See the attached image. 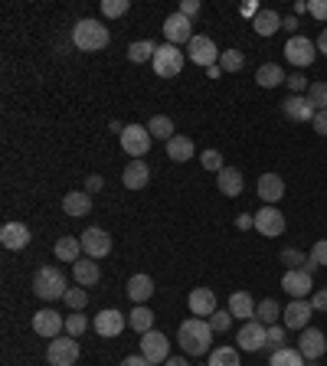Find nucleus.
Masks as SVG:
<instances>
[{
    "instance_id": "obj_1",
    "label": "nucleus",
    "mask_w": 327,
    "mask_h": 366,
    "mask_svg": "<svg viewBox=\"0 0 327 366\" xmlns=\"http://www.w3.org/2000/svg\"><path fill=\"white\" fill-rule=\"evenodd\" d=\"M177 344L187 357H203L213 350V327L203 318H187L177 330Z\"/></svg>"
},
{
    "instance_id": "obj_2",
    "label": "nucleus",
    "mask_w": 327,
    "mask_h": 366,
    "mask_svg": "<svg viewBox=\"0 0 327 366\" xmlns=\"http://www.w3.org/2000/svg\"><path fill=\"white\" fill-rule=\"evenodd\" d=\"M108 39H112V33L98 20H79L72 27V46L82 49V53H98V49L108 46Z\"/></svg>"
},
{
    "instance_id": "obj_3",
    "label": "nucleus",
    "mask_w": 327,
    "mask_h": 366,
    "mask_svg": "<svg viewBox=\"0 0 327 366\" xmlns=\"http://www.w3.org/2000/svg\"><path fill=\"white\" fill-rule=\"evenodd\" d=\"M65 292H69V282H65V275L59 272V268H39L37 275H33V294L43 301H56V298H65Z\"/></svg>"
},
{
    "instance_id": "obj_4",
    "label": "nucleus",
    "mask_w": 327,
    "mask_h": 366,
    "mask_svg": "<svg viewBox=\"0 0 327 366\" xmlns=\"http://www.w3.org/2000/svg\"><path fill=\"white\" fill-rule=\"evenodd\" d=\"M184 63H187V53H180V46L164 43V46H158V56H154L150 66H154V72H158L160 79H177Z\"/></svg>"
},
{
    "instance_id": "obj_5",
    "label": "nucleus",
    "mask_w": 327,
    "mask_h": 366,
    "mask_svg": "<svg viewBox=\"0 0 327 366\" xmlns=\"http://www.w3.org/2000/svg\"><path fill=\"white\" fill-rule=\"evenodd\" d=\"M122 148H124V154H128L131 160H141L144 154L150 150V131H148V124H128L122 134Z\"/></svg>"
},
{
    "instance_id": "obj_6",
    "label": "nucleus",
    "mask_w": 327,
    "mask_h": 366,
    "mask_svg": "<svg viewBox=\"0 0 327 366\" xmlns=\"http://www.w3.org/2000/svg\"><path fill=\"white\" fill-rule=\"evenodd\" d=\"M187 59L196 63L200 69H213L219 66V49H216V43L210 37H193L187 43Z\"/></svg>"
},
{
    "instance_id": "obj_7",
    "label": "nucleus",
    "mask_w": 327,
    "mask_h": 366,
    "mask_svg": "<svg viewBox=\"0 0 327 366\" xmlns=\"http://www.w3.org/2000/svg\"><path fill=\"white\" fill-rule=\"evenodd\" d=\"M46 360H49V366H75V360H79V340L75 337L49 340Z\"/></svg>"
},
{
    "instance_id": "obj_8",
    "label": "nucleus",
    "mask_w": 327,
    "mask_h": 366,
    "mask_svg": "<svg viewBox=\"0 0 327 366\" xmlns=\"http://www.w3.org/2000/svg\"><path fill=\"white\" fill-rule=\"evenodd\" d=\"M164 37H167L170 46H187L190 39L196 37L193 33V23H190V17H184V13H170L167 20H164Z\"/></svg>"
},
{
    "instance_id": "obj_9",
    "label": "nucleus",
    "mask_w": 327,
    "mask_h": 366,
    "mask_svg": "<svg viewBox=\"0 0 327 366\" xmlns=\"http://www.w3.org/2000/svg\"><path fill=\"white\" fill-rule=\"evenodd\" d=\"M285 59H288L291 66L304 69L318 59V46H314L308 37H291L288 43H285Z\"/></svg>"
},
{
    "instance_id": "obj_10",
    "label": "nucleus",
    "mask_w": 327,
    "mask_h": 366,
    "mask_svg": "<svg viewBox=\"0 0 327 366\" xmlns=\"http://www.w3.org/2000/svg\"><path fill=\"white\" fill-rule=\"evenodd\" d=\"M236 340H239V350L259 353V350H265V344H269V327L259 324V320H245L243 327H239V334H236Z\"/></svg>"
},
{
    "instance_id": "obj_11",
    "label": "nucleus",
    "mask_w": 327,
    "mask_h": 366,
    "mask_svg": "<svg viewBox=\"0 0 327 366\" xmlns=\"http://www.w3.org/2000/svg\"><path fill=\"white\" fill-rule=\"evenodd\" d=\"M82 252H85V259H105V255L112 252V235L105 233V229H98V226H92V229H85L82 235Z\"/></svg>"
},
{
    "instance_id": "obj_12",
    "label": "nucleus",
    "mask_w": 327,
    "mask_h": 366,
    "mask_svg": "<svg viewBox=\"0 0 327 366\" xmlns=\"http://www.w3.org/2000/svg\"><path fill=\"white\" fill-rule=\"evenodd\" d=\"M141 353H144L150 363H167V360H170L167 334H160V330H148V334H141Z\"/></svg>"
},
{
    "instance_id": "obj_13",
    "label": "nucleus",
    "mask_w": 327,
    "mask_h": 366,
    "mask_svg": "<svg viewBox=\"0 0 327 366\" xmlns=\"http://www.w3.org/2000/svg\"><path fill=\"white\" fill-rule=\"evenodd\" d=\"M281 288L291 294V301H308L314 282H311V275L304 268H288V272L281 275Z\"/></svg>"
},
{
    "instance_id": "obj_14",
    "label": "nucleus",
    "mask_w": 327,
    "mask_h": 366,
    "mask_svg": "<svg viewBox=\"0 0 327 366\" xmlns=\"http://www.w3.org/2000/svg\"><path fill=\"white\" fill-rule=\"evenodd\" d=\"M281 115L288 118V122H314V115H318V108L311 105L308 95H288L285 102H281Z\"/></svg>"
},
{
    "instance_id": "obj_15",
    "label": "nucleus",
    "mask_w": 327,
    "mask_h": 366,
    "mask_svg": "<svg viewBox=\"0 0 327 366\" xmlns=\"http://www.w3.org/2000/svg\"><path fill=\"white\" fill-rule=\"evenodd\" d=\"M298 353L304 360H311V363L321 360L327 353V337L321 334L318 327H304V330H301V337H298Z\"/></svg>"
},
{
    "instance_id": "obj_16",
    "label": "nucleus",
    "mask_w": 327,
    "mask_h": 366,
    "mask_svg": "<svg viewBox=\"0 0 327 366\" xmlns=\"http://www.w3.org/2000/svg\"><path fill=\"white\" fill-rule=\"evenodd\" d=\"M285 216H281V209L275 207H262L255 209V229H259V235H269V239H275V235H285Z\"/></svg>"
},
{
    "instance_id": "obj_17",
    "label": "nucleus",
    "mask_w": 327,
    "mask_h": 366,
    "mask_svg": "<svg viewBox=\"0 0 327 366\" xmlns=\"http://www.w3.org/2000/svg\"><path fill=\"white\" fill-rule=\"evenodd\" d=\"M187 304H190V314L193 318H203V320H210L216 314V294H213V288H193L190 292V298H187Z\"/></svg>"
},
{
    "instance_id": "obj_18",
    "label": "nucleus",
    "mask_w": 327,
    "mask_h": 366,
    "mask_svg": "<svg viewBox=\"0 0 327 366\" xmlns=\"http://www.w3.org/2000/svg\"><path fill=\"white\" fill-rule=\"evenodd\" d=\"M92 327H95V334L98 337H118V334H124V314L122 311H115V308H108V311H102L98 318L92 320Z\"/></svg>"
},
{
    "instance_id": "obj_19",
    "label": "nucleus",
    "mask_w": 327,
    "mask_h": 366,
    "mask_svg": "<svg viewBox=\"0 0 327 366\" xmlns=\"http://www.w3.org/2000/svg\"><path fill=\"white\" fill-rule=\"evenodd\" d=\"M33 330H37L39 337H46V340H56L59 337V330H65V318H59L56 311H37L33 314Z\"/></svg>"
},
{
    "instance_id": "obj_20",
    "label": "nucleus",
    "mask_w": 327,
    "mask_h": 366,
    "mask_svg": "<svg viewBox=\"0 0 327 366\" xmlns=\"http://www.w3.org/2000/svg\"><path fill=\"white\" fill-rule=\"evenodd\" d=\"M255 193H259V200L265 207H275V203L285 197V180H281L278 174H262L259 183H255Z\"/></svg>"
},
{
    "instance_id": "obj_21",
    "label": "nucleus",
    "mask_w": 327,
    "mask_h": 366,
    "mask_svg": "<svg viewBox=\"0 0 327 366\" xmlns=\"http://www.w3.org/2000/svg\"><path fill=\"white\" fill-rule=\"evenodd\" d=\"M311 314H314V308H311V301H291L288 308L281 311V318H285V327L288 330H304L308 327Z\"/></svg>"
},
{
    "instance_id": "obj_22",
    "label": "nucleus",
    "mask_w": 327,
    "mask_h": 366,
    "mask_svg": "<svg viewBox=\"0 0 327 366\" xmlns=\"http://www.w3.org/2000/svg\"><path fill=\"white\" fill-rule=\"evenodd\" d=\"M30 229L23 223H7L4 229H0V242H4V249H10V252H20V249H27L30 245Z\"/></svg>"
},
{
    "instance_id": "obj_23",
    "label": "nucleus",
    "mask_w": 327,
    "mask_h": 366,
    "mask_svg": "<svg viewBox=\"0 0 327 366\" xmlns=\"http://www.w3.org/2000/svg\"><path fill=\"white\" fill-rule=\"evenodd\" d=\"M122 183L128 190H144L150 183V170L144 160H131V164H124L122 170Z\"/></svg>"
},
{
    "instance_id": "obj_24",
    "label": "nucleus",
    "mask_w": 327,
    "mask_h": 366,
    "mask_svg": "<svg viewBox=\"0 0 327 366\" xmlns=\"http://www.w3.org/2000/svg\"><path fill=\"white\" fill-rule=\"evenodd\" d=\"M72 278L79 288H92V285H98V278H102V268H98L95 259H79V262L72 265Z\"/></svg>"
},
{
    "instance_id": "obj_25",
    "label": "nucleus",
    "mask_w": 327,
    "mask_h": 366,
    "mask_svg": "<svg viewBox=\"0 0 327 366\" xmlns=\"http://www.w3.org/2000/svg\"><path fill=\"white\" fill-rule=\"evenodd\" d=\"M255 304L252 301V294L249 292H236V294H229V314L233 318H239V320H255Z\"/></svg>"
},
{
    "instance_id": "obj_26",
    "label": "nucleus",
    "mask_w": 327,
    "mask_h": 366,
    "mask_svg": "<svg viewBox=\"0 0 327 366\" xmlns=\"http://www.w3.org/2000/svg\"><path fill=\"white\" fill-rule=\"evenodd\" d=\"M216 187H219L223 197H239L243 193V174L236 167H223L216 174Z\"/></svg>"
},
{
    "instance_id": "obj_27",
    "label": "nucleus",
    "mask_w": 327,
    "mask_h": 366,
    "mask_svg": "<svg viewBox=\"0 0 327 366\" xmlns=\"http://www.w3.org/2000/svg\"><path fill=\"white\" fill-rule=\"evenodd\" d=\"M56 259L59 262H69L75 265L79 259H82V239H75V235H63V239H56Z\"/></svg>"
},
{
    "instance_id": "obj_28",
    "label": "nucleus",
    "mask_w": 327,
    "mask_h": 366,
    "mask_svg": "<svg viewBox=\"0 0 327 366\" xmlns=\"http://www.w3.org/2000/svg\"><path fill=\"white\" fill-rule=\"evenodd\" d=\"M252 27L259 37H275L281 30V13L278 10H259V17L252 20Z\"/></svg>"
},
{
    "instance_id": "obj_29",
    "label": "nucleus",
    "mask_w": 327,
    "mask_h": 366,
    "mask_svg": "<svg viewBox=\"0 0 327 366\" xmlns=\"http://www.w3.org/2000/svg\"><path fill=\"white\" fill-rule=\"evenodd\" d=\"M63 209L69 213V216H85V213L92 209V197H89L85 190H72V193H65Z\"/></svg>"
},
{
    "instance_id": "obj_30",
    "label": "nucleus",
    "mask_w": 327,
    "mask_h": 366,
    "mask_svg": "<svg viewBox=\"0 0 327 366\" xmlns=\"http://www.w3.org/2000/svg\"><path fill=\"white\" fill-rule=\"evenodd\" d=\"M154 294V282H150V275H131L128 282V298L134 304H144V301Z\"/></svg>"
},
{
    "instance_id": "obj_31",
    "label": "nucleus",
    "mask_w": 327,
    "mask_h": 366,
    "mask_svg": "<svg viewBox=\"0 0 327 366\" xmlns=\"http://www.w3.org/2000/svg\"><path fill=\"white\" fill-rule=\"evenodd\" d=\"M196 150H193V141L190 138H184V134H174L167 141V157L177 160V164H184V160H190Z\"/></svg>"
},
{
    "instance_id": "obj_32",
    "label": "nucleus",
    "mask_w": 327,
    "mask_h": 366,
    "mask_svg": "<svg viewBox=\"0 0 327 366\" xmlns=\"http://www.w3.org/2000/svg\"><path fill=\"white\" fill-rule=\"evenodd\" d=\"M288 79V75L281 72V66H275V63H265V66L255 69V82L262 85V89H275V85H281Z\"/></svg>"
},
{
    "instance_id": "obj_33",
    "label": "nucleus",
    "mask_w": 327,
    "mask_h": 366,
    "mask_svg": "<svg viewBox=\"0 0 327 366\" xmlns=\"http://www.w3.org/2000/svg\"><path fill=\"white\" fill-rule=\"evenodd\" d=\"M206 366H243L239 363V350L236 347H213L206 353Z\"/></svg>"
},
{
    "instance_id": "obj_34",
    "label": "nucleus",
    "mask_w": 327,
    "mask_h": 366,
    "mask_svg": "<svg viewBox=\"0 0 327 366\" xmlns=\"http://www.w3.org/2000/svg\"><path fill=\"white\" fill-rule=\"evenodd\" d=\"M128 324H131V330H138V334H148V330H154V314H150V308L138 304V308L128 314Z\"/></svg>"
},
{
    "instance_id": "obj_35",
    "label": "nucleus",
    "mask_w": 327,
    "mask_h": 366,
    "mask_svg": "<svg viewBox=\"0 0 327 366\" xmlns=\"http://www.w3.org/2000/svg\"><path fill=\"white\" fill-rule=\"evenodd\" d=\"M154 56H158V46H154V39H138V43H131L128 46V59L131 63H154Z\"/></svg>"
},
{
    "instance_id": "obj_36",
    "label": "nucleus",
    "mask_w": 327,
    "mask_h": 366,
    "mask_svg": "<svg viewBox=\"0 0 327 366\" xmlns=\"http://www.w3.org/2000/svg\"><path fill=\"white\" fill-rule=\"evenodd\" d=\"M278 318H281V308H278V301H271V298L259 301V308H255V320H259V324H265V327H271V324H278Z\"/></svg>"
},
{
    "instance_id": "obj_37",
    "label": "nucleus",
    "mask_w": 327,
    "mask_h": 366,
    "mask_svg": "<svg viewBox=\"0 0 327 366\" xmlns=\"http://www.w3.org/2000/svg\"><path fill=\"white\" fill-rule=\"evenodd\" d=\"M148 131H150V138H158V141H170V138H174V122H170L167 115H154L148 122Z\"/></svg>"
},
{
    "instance_id": "obj_38",
    "label": "nucleus",
    "mask_w": 327,
    "mask_h": 366,
    "mask_svg": "<svg viewBox=\"0 0 327 366\" xmlns=\"http://www.w3.org/2000/svg\"><path fill=\"white\" fill-rule=\"evenodd\" d=\"M219 69H223V72H243L245 56L239 49H223V53H219Z\"/></svg>"
},
{
    "instance_id": "obj_39",
    "label": "nucleus",
    "mask_w": 327,
    "mask_h": 366,
    "mask_svg": "<svg viewBox=\"0 0 327 366\" xmlns=\"http://www.w3.org/2000/svg\"><path fill=\"white\" fill-rule=\"evenodd\" d=\"M269 366H304V357H301L298 350H288V347H281L271 353Z\"/></svg>"
},
{
    "instance_id": "obj_40",
    "label": "nucleus",
    "mask_w": 327,
    "mask_h": 366,
    "mask_svg": "<svg viewBox=\"0 0 327 366\" xmlns=\"http://www.w3.org/2000/svg\"><path fill=\"white\" fill-rule=\"evenodd\" d=\"M308 259L311 255H304L301 249H281V255H278V262L285 265V268H304Z\"/></svg>"
},
{
    "instance_id": "obj_41",
    "label": "nucleus",
    "mask_w": 327,
    "mask_h": 366,
    "mask_svg": "<svg viewBox=\"0 0 327 366\" xmlns=\"http://www.w3.org/2000/svg\"><path fill=\"white\" fill-rule=\"evenodd\" d=\"M85 330H89V320H85V314L72 311V314L65 318V334H69V337H82Z\"/></svg>"
},
{
    "instance_id": "obj_42",
    "label": "nucleus",
    "mask_w": 327,
    "mask_h": 366,
    "mask_svg": "<svg viewBox=\"0 0 327 366\" xmlns=\"http://www.w3.org/2000/svg\"><path fill=\"white\" fill-rule=\"evenodd\" d=\"M308 98L318 112H327V82H311L308 85Z\"/></svg>"
},
{
    "instance_id": "obj_43",
    "label": "nucleus",
    "mask_w": 327,
    "mask_h": 366,
    "mask_svg": "<svg viewBox=\"0 0 327 366\" xmlns=\"http://www.w3.org/2000/svg\"><path fill=\"white\" fill-rule=\"evenodd\" d=\"M128 10H131V4H128V0H102V13H105V17H108V20L124 17Z\"/></svg>"
},
{
    "instance_id": "obj_44",
    "label": "nucleus",
    "mask_w": 327,
    "mask_h": 366,
    "mask_svg": "<svg viewBox=\"0 0 327 366\" xmlns=\"http://www.w3.org/2000/svg\"><path fill=\"white\" fill-rule=\"evenodd\" d=\"M200 164H203V170H213V174H219V170L226 167L223 164V154H219V150H203V154H200Z\"/></svg>"
},
{
    "instance_id": "obj_45",
    "label": "nucleus",
    "mask_w": 327,
    "mask_h": 366,
    "mask_svg": "<svg viewBox=\"0 0 327 366\" xmlns=\"http://www.w3.org/2000/svg\"><path fill=\"white\" fill-rule=\"evenodd\" d=\"M285 340H288L285 327H281V324H271V327H269V344H265V350H271V353H275V350L285 347Z\"/></svg>"
},
{
    "instance_id": "obj_46",
    "label": "nucleus",
    "mask_w": 327,
    "mask_h": 366,
    "mask_svg": "<svg viewBox=\"0 0 327 366\" xmlns=\"http://www.w3.org/2000/svg\"><path fill=\"white\" fill-rule=\"evenodd\" d=\"M63 301L69 304V311H82L89 304V294H85V288H69Z\"/></svg>"
},
{
    "instance_id": "obj_47",
    "label": "nucleus",
    "mask_w": 327,
    "mask_h": 366,
    "mask_svg": "<svg viewBox=\"0 0 327 366\" xmlns=\"http://www.w3.org/2000/svg\"><path fill=\"white\" fill-rule=\"evenodd\" d=\"M229 324H233V314H229V308L216 311L213 318H210V327H213V334H226V330H229Z\"/></svg>"
},
{
    "instance_id": "obj_48",
    "label": "nucleus",
    "mask_w": 327,
    "mask_h": 366,
    "mask_svg": "<svg viewBox=\"0 0 327 366\" xmlns=\"http://www.w3.org/2000/svg\"><path fill=\"white\" fill-rule=\"evenodd\" d=\"M285 85L291 89V95H304V92H308V79H304L301 72H291L288 79H285Z\"/></svg>"
},
{
    "instance_id": "obj_49",
    "label": "nucleus",
    "mask_w": 327,
    "mask_h": 366,
    "mask_svg": "<svg viewBox=\"0 0 327 366\" xmlns=\"http://www.w3.org/2000/svg\"><path fill=\"white\" fill-rule=\"evenodd\" d=\"M311 259L327 268V239H318V242H314V249H311Z\"/></svg>"
},
{
    "instance_id": "obj_50",
    "label": "nucleus",
    "mask_w": 327,
    "mask_h": 366,
    "mask_svg": "<svg viewBox=\"0 0 327 366\" xmlns=\"http://www.w3.org/2000/svg\"><path fill=\"white\" fill-rule=\"evenodd\" d=\"M308 13L314 20H327V0H308Z\"/></svg>"
},
{
    "instance_id": "obj_51",
    "label": "nucleus",
    "mask_w": 327,
    "mask_h": 366,
    "mask_svg": "<svg viewBox=\"0 0 327 366\" xmlns=\"http://www.w3.org/2000/svg\"><path fill=\"white\" fill-rule=\"evenodd\" d=\"M102 187H105L102 174H92V177H85V193H89V197H92V193H98Z\"/></svg>"
},
{
    "instance_id": "obj_52",
    "label": "nucleus",
    "mask_w": 327,
    "mask_h": 366,
    "mask_svg": "<svg viewBox=\"0 0 327 366\" xmlns=\"http://www.w3.org/2000/svg\"><path fill=\"white\" fill-rule=\"evenodd\" d=\"M311 308H314V311H327V288H318V292H314V294H311Z\"/></svg>"
},
{
    "instance_id": "obj_53",
    "label": "nucleus",
    "mask_w": 327,
    "mask_h": 366,
    "mask_svg": "<svg viewBox=\"0 0 327 366\" xmlns=\"http://www.w3.org/2000/svg\"><path fill=\"white\" fill-rule=\"evenodd\" d=\"M122 366H154V363H150V360L144 357V353H134V357H124Z\"/></svg>"
},
{
    "instance_id": "obj_54",
    "label": "nucleus",
    "mask_w": 327,
    "mask_h": 366,
    "mask_svg": "<svg viewBox=\"0 0 327 366\" xmlns=\"http://www.w3.org/2000/svg\"><path fill=\"white\" fill-rule=\"evenodd\" d=\"M311 124H314V131H318V134H327V112H318Z\"/></svg>"
},
{
    "instance_id": "obj_55",
    "label": "nucleus",
    "mask_w": 327,
    "mask_h": 366,
    "mask_svg": "<svg viewBox=\"0 0 327 366\" xmlns=\"http://www.w3.org/2000/svg\"><path fill=\"white\" fill-rule=\"evenodd\" d=\"M196 10H200V0H184V4H180V13H184V17H193Z\"/></svg>"
},
{
    "instance_id": "obj_56",
    "label": "nucleus",
    "mask_w": 327,
    "mask_h": 366,
    "mask_svg": "<svg viewBox=\"0 0 327 366\" xmlns=\"http://www.w3.org/2000/svg\"><path fill=\"white\" fill-rule=\"evenodd\" d=\"M236 226H239V229H252V226H255V216H249V213H243V216L236 219Z\"/></svg>"
},
{
    "instance_id": "obj_57",
    "label": "nucleus",
    "mask_w": 327,
    "mask_h": 366,
    "mask_svg": "<svg viewBox=\"0 0 327 366\" xmlns=\"http://www.w3.org/2000/svg\"><path fill=\"white\" fill-rule=\"evenodd\" d=\"M281 30L295 33V30H298V17H281Z\"/></svg>"
},
{
    "instance_id": "obj_58",
    "label": "nucleus",
    "mask_w": 327,
    "mask_h": 366,
    "mask_svg": "<svg viewBox=\"0 0 327 366\" xmlns=\"http://www.w3.org/2000/svg\"><path fill=\"white\" fill-rule=\"evenodd\" d=\"M314 46H318V53H324V56H327V27L321 30V37H318V43H314Z\"/></svg>"
},
{
    "instance_id": "obj_59",
    "label": "nucleus",
    "mask_w": 327,
    "mask_h": 366,
    "mask_svg": "<svg viewBox=\"0 0 327 366\" xmlns=\"http://www.w3.org/2000/svg\"><path fill=\"white\" fill-rule=\"evenodd\" d=\"M164 366H190V363H187V360H184V357H170Z\"/></svg>"
},
{
    "instance_id": "obj_60",
    "label": "nucleus",
    "mask_w": 327,
    "mask_h": 366,
    "mask_svg": "<svg viewBox=\"0 0 327 366\" xmlns=\"http://www.w3.org/2000/svg\"><path fill=\"white\" fill-rule=\"evenodd\" d=\"M206 75H210V79H219V75H223V69L213 66V69H206Z\"/></svg>"
}]
</instances>
